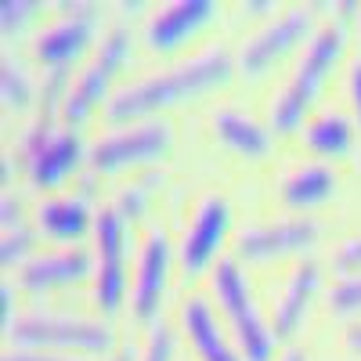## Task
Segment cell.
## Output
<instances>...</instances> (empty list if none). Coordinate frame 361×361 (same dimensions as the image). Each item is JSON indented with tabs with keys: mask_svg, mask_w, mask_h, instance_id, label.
I'll list each match as a JSON object with an SVG mask.
<instances>
[{
	"mask_svg": "<svg viewBox=\"0 0 361 361\" xmlns=\"http://www.w3.org/2000/svg\"><path fill=\"white\" fill-rule=\"evenodd\" d=\"M0 98H4L8 112H22L33 102V80H29V73L18 62H11V58H4V73H0Z\"/></svg>",
	"mask_w": 361,
	"mask_h": 361,
	"instance_id": "cell-22",
	"label": "cell"
},
{
	"mask_svg": "<svg viewBox=\"0 0 361 361\" xmlns=\"http://www.w3.org/2000/svg\"><path fill=\"white\" fill-rule=\"evenodd\" d=\"M329 311L333 314H361V275H350V279H340L333 289H329Z\"/></svg>",
	"mask_w": 361,
	"mask_h": 361,
	"instance_id": "cell-23",
	"label": "cell"
},
{
	"mask_svg": "<svg viewBox=\"0 0 361 361\" xmlns=\"http://www.w3.org/2000/svg\"><path fill=\"white\" fill-rule=\"evenodd\" d=\"M347 90H350V109H354V119L361 127V58L350 66V76H347Z\"/></svg>",
	"mask_w": 361,
	"mask_h": 361,
	"instance_id": "cell-28",
	"label": "cell"
},
{
	"mask_svg": "<svg viewBox=\"0 0 361 361\" xmlns=\"http://www.w3.org/2000/svg\"><path fill=\"white\" fill-rule=\"evenodd\" d=\"M231 76L228 51H206L192 62H180L173 69H163L156 76H145L123 90H116L105 105V116L112 123H141L159 109H173L180 102H192L199 94H209Z\"/></svg>",
	"mask_w": 361,
	"mask_h": 361,
	"instance_id": "cell-1",
	"label": "cell"
},
{
	"mask_svg": "<svg viewBox=\"0 0 361 361\" xmlns=\"http://www.w3.org/2000/svg\"><path fill=\"white\" fill-rule=\"evenodd\" d=\"M304 141L322 159H343L354 148V123L340 112H325L304 127Z\"/></svg>",
	"mask_w": 361,
	"mask_h": 361,
	"instance_id": "cell-21",
	"label": "cell"
},
{
	"mask_svg": "<svg viewBox=\"0 0 361 361\" xmlns=\"http://www.w3.org/2000/svg\"><path fill=\"white\" fill-rule=\"evenodd\" d=\"M94 300L105 314H116L127 296V217L119 209H102L94 217Z\"/></svg>",
	"mask_w": 361,
	"mask_h": 361,
	"instance_id": "cell-8",
	"label": "cell"
},
{
	"mask_svg": "<svg viewBox=\"0 0 361 361\" xmlns=\"http://www.w3.org/2000/svg\"><path fill=\"white\" fill-rule=\"evenodd\" d=\"M4 361H80V357H66V354H47V350H8Z\"/></svg>",
	"mask_w": 361,
	"mask_h": 361,
	"instance_id": "cell-29",
	"label": "cell"
},
{
	"mask_svg": "<svg viewBox=\"0 0 361 361\" xmlns=\"http://www.w3.org/2000/svg\"><path fill=\"white\" fill-rule=\"evenodd\" d=\"M243 11H250L253 18H257V15H264V11L275 15V4H271V0H250V4H243Z\"/></svg>",
	"mask_w": 361,
	"mask_h": 361,
	"instance_id": "cell-32",
	"label": "cell"
},
{
	"mask_svg": "<svg viewBox=\"0 0 361 361\" xmlns=\"http://www.w3.org/2000/svg\"><path fill=\"white\" fill-rule=\"evenodd\" d=\"M8 340L22 350H80V354H105L112 347V329L87 318L66 314H25L15 318Z\"/></svg>",
	"mask_w": 361,
	"mask_h": 361,
	"instance_id": "cell-4",
	"label": "cell"
},
{
	"mask_svg": "<svg viewBox=\"0 0 361 361\" xmlns=\"http://www.w3.org/2000/svg\"><path fill=\"white\" fill-rule=\"evenodd\" d=\"M37 224L47 238L54 243H73V238H83L87 228H94V217H90V209L83 199H47L40 209H37Z\"/></svg>",
	"mask_w": 361,
	"mask_h": 361,
	"instance_id": "cell-19",
	"label": "cell"
},
{
	"mask_svg": "<svg viewBox=\"0 0 361 361\" xmlns=\"http://www.w3.org/2000/svg\"><path fill=\"white\" fill-rule=\"evenodd\" d=\"M333 195H336V173L322 163L293 170L282 185V202L293 209H314V206L329 202Z\"/></svg>",
	"mask_w": 361,
	"mask_h": 361,
	"instance_id": "cell-20",
	"label": "cell"
},
{
	"mask_svg": "<svg viewBox=\"0 0 361 361\" xmlns=\"http://www.w3.org/2000/svg\"><path fill=\"white\" fill-rule=\"evenodd\" d=\"M166 275H170V243H166L163 231H152V235H148V243L141 246L134 296H130V307H134L137 322H152L159 314Z\"/></svg>",
	"mask_w": 361,
	"mask_h": 361,
	"instance_id": "cell-14",
	"label": "cell"
},
{
	"mask_svg": "<svg viewBox=\"0 0 361 361\" xmlns=\"http://www.w3.org/2000/svg\"><path fill=\"white\" fill-rule=\"evenodd\" d=\"M209 289H214L224 318L231 322L235 347L243 354V361H271L275 357V333L264 325L238 260H217L214 271H209Z\"/></svg>",
	"mask_w": 361,
	"mask_h": 361,
	"instance_id": "cell-3",
	"label": "cell"
},
{
	"mask_svg": "<svg viewBox=\"0 0 361 361\" xmlns=\"http://www.w3.org/2000/svg\"><path fill=\"white\" fill-rule=\"evenodd\" d=\"M170 123L163 119H141L123 130H112L109 137H102L90 148V166L98 173H119L127 166H145L152 159H163L170 148Z\"/></svg>",
	"mask_w": 361,
	"mask_h": 361,
	"instance_id": "cell-7",
	"label": "cell"
},
{
	"mask_svg": "<svg viewBox=\"0 0 361 361\" xmlns=\"http://www.w3.org/2000/svg\"><path fill=\"white\" fill-rule=\"evenodd\" d=\"M141 361H173V333L166 325L152 329V336H148V343L141 350Z\"/></svg>",
	"mask_w": 361,
	"mask_h": 361,
	"instance_id": "cell-26",
	"label": "cell"
},
{
	"mask_svg": "<svg viewBox=\"0 0 361 361\" xmlns=\"http://www.w3.org/2000/svg\"><path fill=\"white\" fill-rule=\"evenodd\" d=\"M112 361H137V350H134V347H123V350H116Z\"/></svg>",
	"mask_w": 361,
	"mask_h": 361,
	"instance_id": "cell-34",
	"label": "cell"
},
{
	"mask_svg": "<svg viewBox=\"0 0 361 361\" xmlns=\"http://www.w3.org/2000/svg\"><path fill=\"white\" fill-rule=\"evenodd\" d=\"M37 11H44L33 0H4L0 8V25H4V37H22V29L37 18Z\"/></svg>",
	"mask_w": 361,
	"mask_h": 361,
	"instance_id": "cell-24",
	"label": "cell"
},
{
	"mask_svg": "<svg viewBox=\"0 0 361 361\" xmlns=\"http://www.w3.org/2000/svg\"><path fill=\"white\" fill-rule=\"evenodd\" d=\"M214 134L221 137L224 148H231L235 156H246V159H260L271 148V130L260 127L246 112H231V109L217 112L214 116Z\"/></svg>",
	"mask_w": 361,
	"mask_h": 361,
	"instance_id": "cell-18",
	"label": "cell"
},
{
	"mask_svg": "<svg viewBox=\"0 0 361 361\" xmlns=\"http://www.w3.org/2000/svg\"><path fill=\"white\" fill-rule=\"evenodd\" d=\"M322 286V267L314 260H304L286 282L282 289V300L275 304V325H271V333L275 340H289L300 325H304L307 311H311V300Z\"/></svg>",
	"mask_w": 361,
	"mask_h": 361,
	"instance_id": "cell-17",
	"label": "cell"
},
{
	"mask_svg": "<svg viewBox=\"0 0 361 361\" xmlns=\"http://www.w3.org/2000/svg\"><path fill=\"white\" fill-rule=\"evenodd\" d=\"M357 22H361V15H357Z\"/></svg>",
	"mask_w": 361,
	"mask_h": 361,
	"instance_id": "cell-35",
	"label": "cell"
},
{
	"mask_svg": "<svg viewBox=\"0 0 361 361\" xmlns=\"http://www.w3.org/2000/svg\"><path fill=\"white\" fill-rule=\"evenodd\" d=\"M87 275H90L87 250H58V253H44V257L29 260L18 275V286L25 293H51V289L83 282Z\"/></svg>",
	"mask_w": 361,
	"mask_h": 361,
	"instance_id": "cell-16",
	"label": "cell"
},
{
	"mask_svg": "<svg viewBox=\"0 0 361 361\" xmlns=\"http://www.w3.org/2000/svg\"><path fill=\"white\" fill-rule=\"evenodd\" d=\"M311 29H314V8H307V4L286 8L279 18H271L257 37H250L243 44V54H238V73L250 76V80L264 76L275 62H282L293 47L311 40L314 37Z\"/></svg>",
	"mask_w": 361,
	"mask_h": 361,
	"instance_id": "cell-6",
	"label": "cell"
},
{
	"mask_svg": "<svg viewBox=\"0 0 361 361\" xmlns=\"http://www.w3.org/2000/svg\"><path fill=\"white\" fill-rule=\"evenodd\" d=\"M279 361H307V350H300V347H286Z\"/></svg>",
	"mask_w": 361,
	"mask_h": 361,
	"instance_id": "cell-33",
	"label": "cell"
},
{
	"mask_svg": "<svg viewBox=\"0 0 361 361\" xmlns=\"http://www.w3.org/2000/svg\"><path fill=\"white\" fill-rule=\"evenodd\" d=\"M217 18H221V4H214V0H173V4L152 11V18L145 25V44L156 54H173Z\"/></svg>",
	"mask_w": 361,
	"mask_h": 361,
	"instance_id": "cell-11",
	"label": "cell"
},
{
	"mask_svg": "<svg viewBox=\"0 0 361 361\" xmlns=\"http://www.w3.org/2000/svg\"><path fill=\"white\" fill-rule=\"evenodd\" d=\"M333 267L340 271L343 279H350V275H361V235L347 238V243L336 250V257H333Z\"/></svg>",
	"mask_w": 361,
	"mask_h": 361,
	"instance_id": "cell-27",
	"label": "cell"
},
{
	"mask_svg": "<svg viewBox=\"0 0 361 361\" xmlns=\"http://www.w3.org/2000/svg\"><path fill=\"white\" fill-rule=\"evenodd\" d=\"M127 58H130V33L123 25H116L105 33L98 54L87 62V69L80 73V80L66 90V105H62V119L69 127H80L90 119V112H94L105 94H109V87L116 80V73L127 66Z\"/></svg>",
	"mask_w": 361,
	"mask_h": 361,
	"instance_id": "cell-5",
	"label": "cell"
},
{
	"mask_svg": "<svg viewBox=\"0 0 361 361\" xmlns=\"http://www.w3.org/2000/svg\"><path fill=\"white\" fill-rule=\"evenodd\" d=\"M318 221L311 217H293V221H279V224H257V228H246L243 235L235 238V253L238 260H282V257H293V253H304L318 243Z\"/></svg>",
	"mask_w": 361,
	"mask_h": 361,
	"instance_id": "cell-12",
	"label": "cell"
},
{
	"mask_svg": "<svg viewBox=\"0 0 361 361\" xmlns=\"http://www.w3.org/2000/svg\"><path fill=\"white\" fill-rule=\"evenodd\" d=\"M343 44H347V33H343L340 22H329L325 29H318V33L307 40V51L296 62L293 80L275 98V105H271V127H275L279 134H293L300 123H304V116L311 112L325 80L333 76V69L340 62Z\"/></svg>",
	"mask_w": 361,
	"mask_h": 361,
	"instance_id": "cell-2",
	"label": "cell"
},
{
	"mask_svg": "<svg viewBox=\"0 0 361 361\" xmlns=\"http://www.w3.org/2000/svg\"><path fill=\"white\" fill-rule=\"evenodd\" d=\"M29 250H33V231L25 228H15V231H4V246H0V260H4V267H15L29 257Z\"/></svg>",
	"mask_w": 361,
	"mask_h": 361,
	"instance_id": "cell-25",
	"label": "cell"
},
{
	"mask_svg": "<svg viewBox=\"0 0 361 361\" xmlns=\"http://www.w3.org/2000/svg\"><path fill=\"white\" fill-rule=\"evenodd\" d=\"M62 11H66V18L47 25L33 40L37 62L47 66L51 73H69V66L90 47V40H94L98 15H102V8H94V4H62Z\"/></svg>",
	"mask_w": 361,
	"mask_h": 361,
	"instance_id": "cell-9",
	"label": "cell"
},
{
	"mask_svg": "<svg viewBox=\"0 0 361 361\" xmlns=\"http://www.w3.org/2000/svg\"><path fill=\"white\" fill-rule=\"evenodd\" d=\"M83 159V145L73 130H51V119L25 134V173L37 188H58Z\"/></svg>",
	"mask_w": 361,
	"mask_h": 361,
	"instance_id": "cell-10",
	"label": "cell"
},
{
	"mask_svg": "<svg viewBox=\"0 0 361 361\" xmlns=\"http://www.w3.org/2000/svg\"><path fill=\"white\" fill-rule=\"evenodd\" d=\"M228 224H231V209L224 199L209 195L199 202L195 209V221L192 228L185 231V238H180V267H185V275H202V271L209 264H217L221 257V246L228 238Z\"/></svg>",
	"mask_w": 361,
	"mask_h": 361,
	"instance_id": "cell-13",
	"label": "cell"
},
{
	"mask_svg": "<svg viewBox=\"0 0 361 361\" xmlns=\"http://www.w3.org/2000/svg\"><path fill=\"white\" fill-rule=\"evenodd\" d=\"M15 325V289L4 286V329Z\"/></svg>",
	"mask_w": 361,
	"mask_h": 361,
	"instance_id": "cell-31",
	"label": "cell"
},
{
	"mask_svg": "<svg viewBox=\"0 0 361 361\" xmlns=\"http://www.w3.org/2000/svg\"><path fill=\"white\" fill-rule=\"evenodd\" d=\"M180 329H185L188 343L195 347L199 361H243V354L228 343L224 329L217 325V314L206 296H188L180 304Z\"/></svg>",
	"mask_w": 361,
	"mask_h": 361,
	"instance_id": "cell-15",
	"label": "cell"
},
{
	"mask_svg": "<svg viewBox=\"0 0 361 361\" xmlns=\"http://www.w3.org/2000/svg\"><path fill=\"white\" fill-rule=\"evenodd\" d=\"M347 347H350L354 357H361V322L347 325Z\"/></svg>",
	"mask_w": 361,
	"mask_h": 361,
	"instance_id": "cell-30",
	"label": "cell"
}]
</instances>
